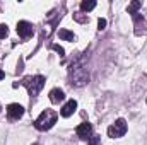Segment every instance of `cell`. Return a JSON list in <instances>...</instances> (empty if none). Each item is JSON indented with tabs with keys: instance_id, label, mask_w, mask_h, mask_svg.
<instances>
[{
	"instance_id": "cell-16",
	"label": "cell",
	"mask_w": 147,
	"mask_h": 145,
	"mask_svg": "<svg viewBox=\"0 0 147 145\" xmlns=\"http://www.w3.org/2000/svg\"><path fill=\"white\" fill-rule=\"evenodd\" d=\"M106 28V19H99L98 21V29L101 31V29H105Z\"/></svg>"
},
{
	"instance_id": "cell-8",
	"label": "cell",
	"mask_w": 147,
	"mask_h": 145,
	"mask_svg": "<svg viewBox=\"0 0 147 145\" xmlns=\"http://www.w3.org/2000/svg\"><path fill=\"white\" fill-rule=\"evenodd\" d=\"M75 109H77V101H74V99H70L63 108H62V111H60V114L63 116V118H69V116H72L74 113H75Z\"/></svg>"
},
{
	"instance_id": "cell-10",
	"label": "cell",
	"mask_w": 147,
	"mask_h": 145,
	"mask_svg": "<svg viewBox=\"0 0 147 145\" xmlns=\"http://www.w3.org/2000/svg\"><path fill=\"white\" fill-rule=\"evenodd\" d=\"M58 36H60V39H63V41H74V39H75L74 33L67 31V29H60V31H58Z\"/></svg>"
},
{
	"instance_id": "cell-12",
	"label": "cell",
	"mask_w": 147,
	"mask_h": 145,
	"mask_svg": "<svg viewBox=\"0 0 147 145\" xmlns=\"http://www.w3.org/2000/svg\"><path fill=\"white\" fill-rule=\"evenodd\" d=\"M94 7H96V2H82V3H80L82 12H89V10H92Z\"/></svg>"
},
{
	"instance_id": "cell-2",
	"label": "cell",
	"mask_w": 147,
	"mask_h": 145,
	"mask_svg": "<svg viewBox=\"0 0 147 145\" xmlns=\"http://www.w3.org/2000/svg\"><path fill=\"white\" fill-rule=\"evenodd\" d=\"M45 82H46V79H45L43 75H34V77H26V79H22L21 84L28 89V92H29L31 97H36L38 94H39V91L45 87Z\"/></svg>"
},
{
	"instance_id": "cell-9",
	"label": "cell",
	"mask_w": 147,
	"mask_h": 145,
	"mask_svg": "<svg viewBox=\"0 0 147 145\" xmlns=\"http://www.w3.org/2000/svg\"><path fill=\"white\" fill-rule=\"evenodd\" d=\"M65 99V92L62 91V89H51L50 91V101L53 103V104H58V103H62Z\"/></svg>"
},
{
	"instance_id": "cell-17",
	"label": "cell",
	"mask_w": 147,
	"mask_h": 145,
	"mask_svg": "<svg viewBox=\"0 0 147 145\" xmlns=\"http://www.w3.org/2000/svg\"><path fill=\"white\" fill-rule=\"evenodd\" d=\"M98 142H99V137L98 135H92L91 140H89V145H98Z\"/></svg>"
},
{
	"instance_id": "cell-11",
	"label": "cell",
	"mask_w": 147,
	"mask_h": 145,
	"mask_svg": "<svg viewBox=\"0 0 147 145\" xmlns=\"http://www.w3.org/2000/svg\"><path fill=\"white\" fill-rule=\"evenodd\" d=\"M140 7H142V3H140V2H132V3L128 5V14H130V15H134V14H137Z\"/></svg>"
},
{
	"instance_id": "cell-13",
	"label": "cell",
	"mask_w": 147,
	"mask_h": 145,
	"mask_svg": "<svg viewBox=\"0 0 147 145\" xmlns=\"http://www.w3.org/2000/svg\"><path fill=\"white\" fill-rule=\"evenodd\" d=\"M74 19H75L77 22H87V21H89V17H87L86 14H82V12H77V14H74Z\"/></svg>"
},
{
	"instance_id": "cell-15",
	"label": "cell",
	"mask_w": 147,
	"mask_h": 145,
	"mask_svg": "<svg viewBox=\"0 0 147 145\" xmlns=\"http://www.w3.org/2000/svg\"><path fill=\"white\" fill-rule=\"evenodd\" d=\"M53 50L60 55V56H65V51H63V48L62 46H58V44H53Z\"/></svg>"
},
{
	"instance_id": "cell-5",
	"label": "cell",
	"mask_w": 147,
	"mask_h": 145,
	"mask_svg": "<svg viewBox=\"0 0 147 145\" xmlns=\"http://www.w3.org/2000/svg\"><path fill=\"white\" fill-rule=\"evenodd\" d=\"M75 133H77L79 138H82V140H89V138L92 137V126H91V123H87V121L80 123V125L75 128Z\"/></svg>"
},
{
	"instance_id": "cell-18",
	"label": "cell",
	"mask_w": 147,
	"mask_h": 145,
	"mask_svg": "<svg viewBox=\"0 0 147 145\" xmlns=\"http://www.w3.org/2000/svg\"><path fill=\"white\" fill-rule=\"evenodd\" d=\"M3 77H5V73H3V72H2V70H0V80H2Z\"/></svg>"
},
{
	"instance_id": "cell-19",
	"label": "cell",
	"mask_w": 147,
	"mask_h": 145,
	"mask_svg": "<svg viewBox=\"0 0 147 145\" xmlns=\"http://www.w3.org/2000/svg\"><path fill=\"white\" fill-rule=\"evenodd\" d=\"M0 109H2V106H0Z\"/></svg>"
},
{
	"instance_id": "cell-7",
	"label": "cell",
	"mask_w": 147,
	"mask_h": 145,
	"mask_svg": "<svg viewBox=\"0 0 147 145\" xmlns=\"http://www.w3.org/2000/svg\"><path fill=\"white\" fill-rule=\"evenodd\" d=\"M22 114H24V108H22L21 104L12 103V104H9V106H7V116H9V119L16 121V119H19Z\"/></svg>"
},
{
	"instance_id": "cell-1",
	"label": "cell",
	"mask_w": 147,
	"mask_h": 145,
	"mask_svg": "<svg viewBox=\"0 0 147 145\" xmlns=\"http://www.w3.org/2000/svg\"><path fill=\"white\" fill-rule=\"evenodd\" d=\"M57 119H58V114L53 109H45L36 118L34 126H36V130H39V132H46V130H50L57 123Z\"/></svg>"
},
{
	"instance_id": "cell-4",
	"label": "cell",
	"mask_w": 147,
	"mask_h": 145,
	"mask_svg": "<svg viewBox=\"0 0 147 145\" xmlns=\"http://www.w3.org/2000/svg\"><path fill=\"white\" fill-rule=\"evenodd\" d=\"M127 121L125 119H116L113 125H111L110 128H108V135H110L111 138H120V137H123L125 133H127Z\"/></svg>"
},
{
	"instance_id": "cell-6",
	"label": "cell",
	"mask_w": 147,
	"mask_h": 145,
	"mask_svg": "<svg viewBox=\"0 0 147 145\" xmlns=\"http://www.w3.org/2000/svg\"><path fill=\"white\" fill-rule=\"evenodd\" d=\"M34 29H33V24H29L28 21H21L17 22V34L22 38V39H28V38L33 36Z\"/></svg>"
},
{
	"instance_id": "cell-3",
	"label": "cell",
	"mask_w": 147,
	"mask_h": 145,
	"mask_svg": "<svg viewBox=\"0 0 147 145\" xmlns=\"http://www.w3.org/2000/svg\"><path fill=\"white\" fill-rule=\"evenodd\" d=\"M89 82V72L82 65H72L70 68V84L75 87H82Z\"/></svg>"
},
{
	"instance_id": "cell-14",
	"label": "cell",
	"mask_w": 147,
	"mask_h": 145,
	"mask_svg": "<svg viewBox=\"0 0 147 145\" xmlns=\"http://www.w3.org/2000/svg\"><path fill=\"white\" fill-rule=\"evenodd\" d=\"M7 34H9V29H7V26H5V24H0V39H3Z\"/></svg>"
}]
</instances>
